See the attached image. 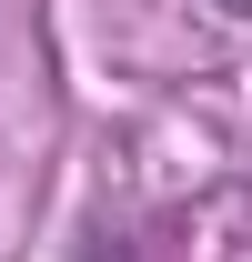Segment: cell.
Instances as JSON below:
<instances>
[{
	"label": "cell",
	"instance_id": "cell-1",
	"mask_svg": "<svg viewBox=\"0 0 252 262\" xmlns=\"http://www.w3.org/2000/svg\"><path fill=\"white\" fill-rule=\"evenodd\" d=\"M222 10H232V20H252V0H222Z\"/></svg>",
	"mask_w": 252,
	"mask_h": 262
}]
</instances>
